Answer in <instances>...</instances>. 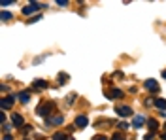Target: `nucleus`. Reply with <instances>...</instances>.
<instances>
[{
  "label": "nucleus",
  "mask_w": 166,
  "mask_h": 140,
  "mask_svg": "<svg viewBox=\"0 0 166 140\" xmlns=\"http://www.w3.org/2000/svg\"><path fill=\"white\" fill-rule=\"evenodd\" d=\"M57 4H59V6H66L68 2H66V0H57Z\"/></svg>",
  "instance_id": "412c9836"
},
{
  "label": "nucleus",
  "mask_w": 166,
  "mask_h": 140,
  "mask_svg": "<svg viewBox=\"0 0 166 140\" xmlns=\"http://www.w3.org/2000/svg\"><path fill=\"white\" fill-rule=\"evenodd\" d=\"M42 8H45V6L43 4H38V2H30V4H27L25 8H23V13H25V15H32V13L40 12Z\"/></svg>",
  "instance_id": "f03ea898"
},
{
  "label": "nucleus",
  "mask_w": 166,
  "mask_h": 140,
  "mask_svg": "<svg viewBox=\"0 0 166 140\" xmlns=\"http://www.w3.org/2000/svg\"><path fill=\"white\" fill-rule=\"evenodd\" d=\"M11 125H15V127H23V125H25V121H23V115L11 114Z\"/></svg>",
  "instance_id": "39448f33"
},
{
  "label": "nucleus",
  "mask_w": 166,
  "mask_h": 140,
  "mask_svg": "<svg viewBox=\"0 0 166 140\" xmlns=\"http://www.w3.org/2000/svg\"><path fill=\"white\" fill-rule=\"evenodd\" d=\"M146 87H147L149 91H153V93L159 91V83H157L155 80H147V82H146Z\"/></svg>",
  "instance_id": "6e6552de"
},
{
  "label": "nucleus",
  "mask_w": 166,
  "mask_h": 140,
  "mask_svg": "<svg viewBox=\"0 0 166 140\" xmlns=\"http://www.w3.org/2000/svg\"><path fill=\"white\" fill-rule=\"evenodd\" d=\"M155 106L164 112V110H166V100H164V99H155Z\"/></svg>",
  "instance_id": "f8f14e48"
},
{
  "label": "nucleus",
  "mask_w": 166,
  "mask_h": 140,
  "mask_svg": "<svg viewBox=\"0 0 166 140\" xmlns=\"http://www.w3.org/2000/svg\"><path fill=\"white\" fill-rule=\"evenodd\" d=\"M13 102H15V97H13V95H11V97H4L2 100H0V108H2V110H8V108L13 106Z\"/></svg>",
  "instance_id": "7ed1b4c3"
},
{
  "label": "nucleus",
  "mask_w": 166,
  "mask_h": 140,
  "mask_svg": "<svg viewBox=\"0 0 166 140\" xmlns=\"http://www.w3.org/2000/svg\"><path fill=\"white\" fill-rule=\"evenodd\" d=\"M74 99H76V93H72V95H68V104H72V102H74Z\"/></svg>",
  "instance_id": "6ab92c4d"
},
{
  "label": "nucleus",
  "mask_w": 166,
  "mask_h": 140,
  "mask_svg": "<svg viewBox=\"0 0 166 140\" xmlns=\"http://www.w3.org/2000/svg\"><path fill=\"white\" fill-rule=\"evenodd\" d=\"M47 123H51V125H61L62 123V115H49V118H47Z\"/></svg>",
  "instance_id": "423d86ee"
},
{
  "label": "nucleus",
  "mask_w": 166,
  "mask_h": 140,
  "mask_svg": "<svg viewBox=\"0 0 166 140\" xmlns=\"http://www.w3.org/2000/svg\"><path fill=\"white\" fill-rule=\"evenodd\" d=\"M146 123V119L144 118H141V115H136V118H134V121H132V125H134V129H140L141 125H144Z\"/></svg>",
  "instance_id": "9d476101"
},
{
  "label": "nucleus",
  "mask_w": 166,
  "mask_h": 140,
  "mask_svg": "<svg viewBox=\"0 0 166 140\" xmlns=\"http://www.w3.org/2000/svg\"><path fill=\"white\" fill-rule=\"evenodd\" d=\"M40 17H42V15H36V17H32V19H30V21H29V23H36V21H38V19H40Z\"/></svg>",
  "instance_id": "4be33fe9"
},
{
  "label": "nucleus",
  "mask_w": 166,
  "mask_h": 140,
  "mask_svg": "<svg viewBox=\"0 0 166 140\" xmlns=\"http://www.w3.org/2000/svg\"><path fill=\"white\" fill-rule=\"evenodd\" d=\"M34 87L36 89H45L47 87V82L45 80H34Z\"/></svg>",
  "instance_id": "ddd939ff"
},
{
  "label": "nucleus",
  "mask_w": 166,
  "mask_h": 140,
  "mask_svg": "<svg viewBox=\"0 0 166 140\" xmlns=\"http://www.w3.org/2000/svg\"><path fill=\"white\" fill-rule=\"evenodd\" d=\"M151 138H153V134H151V133H149V134H146V136H144V140H151Z\"/></svg>",
  "instance_id": "5701e85b"
},
{
  "label": "nucleus",
  "mask_w": 166,
  "mask_h": 140,
  "mask_svg": "<svg viewBox=\"0 0 166 140\" xmlns=\"http://www.w3.org/2000/svg\"><path fill=\"white\" fill-rule=\"evenodd\" d=\"M53 140H68V138H66V134H62V133H55V134H53Z\"/></svg>",
  "instance_id": "2eb2a0df"
},
{
  "label": "nucleus",
  "mask_w": 166,
  "mask_h": 140,
  "mask_svg": "<svg viewBox=\"0 0 166 140\" xmlns=\"http://www.w3.org/2000/svg\"><path fill=\"white\" fill-rule=\"evenodd\" d=\"M0 17H2V21H10V19H13V15H11L10 12H6V10H2V13H0Z\"/></svg>",
  "instance_id": "4468645a"
},
{
  "label": "nucleus",
  "mask_w": 166,
  "mask_h": 140,
  "mask_svg": "<svg viewBox=\"0 0 166 140\" xmlns=\"http://www.w3.org/2000/svg\"><path fill=\"white\" fill-rule=\"evenodd\" d=\"M92 140H108V138H106V136H104V134H96V136H94V138H92Z\"/></svg>",
  "instance_id": "aec40b11"
},
{
  "label": "nucleus",
  "mask_w": 166,
  "mask_h": 140,
  "mask_svg": "<svg viewBox=\"0 0 166 140\" xmlns=\"http://www.w3.org/2000/svg\"><path fill=\"white\" fill-rule=\"evenodd\" d=\"M115 112L121 115V118H128V115H132V108L130 106H117Z\"/></svg>",
  "instance_id": "20e7f679"
},
{
  "label": "nucleus",
  "mask_w": 166,
  "mask_h": 140,
  "mask_svg": "<svg viewBox=\"0 0 166 140\" xmlns=\"http://www.w3.org/2000/svg\"><path fill=\"white\" fill-rule=\"evenodd\" d=\"M147 125H149L151 129H159V123H157L155 119H149V121H147Z\"/></svg>",
  "instance_id": "dca6fc26"
},
{
  "label": "nucleus",
  "mask_w": 166,
  "mask_h": 140,
  "mask_svg": "<svg viewBox=\"0 0 166 140\" xmlns=\"http://www.w3.org/2000/svg\"><path fill=\"white\" fill-rule=\"evenodd\" d=\"M162 138H164V140H166V133H164V134H162Z\"/></svg>",
  "instance_id": "a878e982"
},
{
  "label": "nucleus",
  "mask_w": 166,
  "mask_h": 140,
  "mask_svg": "<svg viewBox=\"0 0 166 140\" xmlns=\"http://www.w3.org/2000/svg\"><path fill=\"white\" fill-rule=\"evenodd\" d=\"M2 140H11V136H10V134H6V136H4Z\"/></svg>",
  "instance_id": "b1692460"
},
{
  "label": "nucleus",
  "mask_w": 166,
  "mask_h": 140,
  "mask_svg": "<svg viewBox=\"0 0 166 140\" xmlns=\"http://www.w3.org/2000/svg\"><path fill=\"white\" fill-rule=\"evenodd\" d=\"M17 97H19V100H21L23 104H27V102L30 100V93H29V91H21Z\"/></svg>",
  "instance_id": "0eeeda50"
},
{
  "label": "nucleus",
  "mask_w": 166,
  "mask_h": 140,
  "mask_svg": "<svg viewBox=\"0 0 166 140\" xmlns=\"http://www.w3.org/2000/svg\"><path fill=\"white\" fill-rule=\"evenodd\" d=\"M53 108H55V102H45V104H40L38 114L42 115V118H49V114L53 112Z\"/></svg>",
  "instance_id": "f257e3e1"
},
{
  "label": "nucleus",
  "mask_w": 166,
  "mask_h": 140,
  "mask_svg": "<svg viewBox=\"0 0 166 140\" xmlns=\"http://www.w3.org/2000/svg\"><path fill=\"white\" fill-rule=\"evenodd\" d=\"M162 78H164V80H166V70H162Z\"/></svg>",
  "instance_id": "393cba45"
},
{
  "label": "nucleus",
  "mask_w": 166,
  "mask_h": 140,
  "mask_svg": "<svg viewBox=\"0 0 166 140\" xmlns=\"http://www.w3.org/2000/svg\"><path fill=\"white\" fill-rule=\"evenodd\" d=\"M25 140H29V138H25Z\"/></svg>",
  "instance_id": "cd10ccee"
},
{
  "label": "nucleus",
  "mask_w": 166,
  "mask_h": 140,
  "mask_svg": "<svg viewBox=\"0 0 166 140\" xmlns=\"http://www.w3.org/2000/svg\"><path fill=\"white\" fill-rule=\"evenodd\" d=\"M110 97H111V99H121V97H123V91H121V89H111V91H110Z\"/></svg>",
  "instance_id": "9b49d317"
},
{
  "label": "nucleus",
  "mask_w": 166,
  "mask_h": 140,
  "mask_svg": "<svg viewBox=\"0 0 166 140\" xmlns=\"http://www.w3.org/2000/svg\"><path fill=\"white\" fill-rule=\"evenodd\" d=\"M76 125L78 127H87L89 125V119L85 118V115H78V118H76Z\"/></svg>",
  "instance_id": "1a4fd4ad"
},
{
  "label": "nucleus",
  "mask_w": 166,
  "mask_h": 140,
  "mask_svg": "<svg viewBox=\"0 0 166 140\" xmlns=\"http://www.w3.org/2000/svg\"><path fill=\"white\" fill-rule=\"evenodd\" d=\"M13 4V0H2V2H0V6H11Z\"/></svg>",
  "instance_id": "a211bd4d"
},
{
  "label": "nucleus",
  "mask_w": 166,
  "mask_h": 140,
  "mask_svg": "<svg viewBox=\"0 0 166 140\" xmlns=\"http://www.w3.org/2000/svg\"><path fill=\"white\" fill-rule=\"evenodd\" d=\"M164 133H166V125H164Z\"/></svg>",
  "instance_id": "bb28decb"
},
{
  "label": "nucleus",
  "mask_w": 166,
  "mask_h": 140,
  "mask_svg": "<svg viewBox=\"0 0 166 140\" xmlns=\"http://www.w3.org/2000/svg\"><path fill=\"white\" fill-rule=\"evenodd\" d=\"M111 140H125V136H123V134H119V133H115V134L111 136Z\"/></svg>",
  "instance_id": "f3484780"
}]
</instances>
